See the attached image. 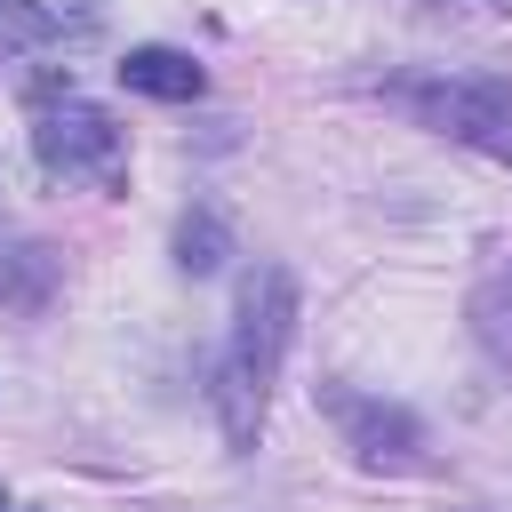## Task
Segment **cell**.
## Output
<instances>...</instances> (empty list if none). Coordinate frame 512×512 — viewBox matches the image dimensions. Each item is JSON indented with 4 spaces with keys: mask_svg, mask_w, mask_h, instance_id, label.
I'll return each instance as SVG.
<instances>
[{
    "mask_svg": "<svg viewBox=\"0 0 512 512\" xmlns=\"http://www.w3.org/2000/svg\"><path fill=\"white\" fill-rule=\"evenodd\" d=\"M328 408H336V424L352 432V448L368 464H416L424 432H416L408 408H384V400H360V392H328Z\"/></svg>",
    "mask_w": 512,
    "mask_h": 512,
    "instance_id": "obj_4",
    "label": "cell"
},
{
    "mask_svg": "<svg viewBox=\"0 0 512 512\" xmlns=\"http://www.w3.org/2000/svg\"><path fill=\"white\" fill-rule=\"evenodd\" d=\"M64 32H80V24H64V16H56V8H40V0H0V56L56 48Z\"/></svg>",
    "mask_w": 512,
    "mask_h": 512,
    "instance_id": "obj_6",
    "label": "cell"
},
{
    "mask_svg": "<svg viewBox=\"0 0 512 512\" xmlns=\"http://www.w3.org/2000/svg\"><path fill=\"white\" fill-rule=\"evenodd\" d=\"M288 336H296V280H288V264H256L240 280V320H232V344L216 360V424H224V448H240V456L264 432Z\"/></svg>",
    "mask_w": 512,
    "mask_h": 512,
    "instance_id": "obj_1",
    "label": "cell"
},
{
    "mask_svg": "<svg viewBox=\"0 0 512 512\" xmlns=\"http://www.w3.org/2000/svg\"><path fill=\"white\" fill-rule=\"evenodd\" d=\"M224 248H232V232H224L208 208L176 224V264H184V272H216V264H224Z\"/></svg>",
    "mask_w": 512,
    "mask_h": 512,
    "instance_id": "obj_7",
    "label": "cell"
},
{
    "mask_svg": "<svg viewBox=\"0 0 512 512\" xmlns=\"http://www.w3.org/2000/svg\"><path fill=\"white\" fill-rule=\"evenodd\" d=\"M32 152H40V168L64 176V184H120V168H128V136L112 128V112H96V104L72 96V88L40 104Z\"/></svg>",
    "mask_w": 512,
    "mask_h": 512,
    "instance_id": "obj_3",
    "label": "cell"
},
{
    "mask_svg": "<svg viewBox=\"0 0 512 512\" xmlns=\"http://www.w3.org/2000/svg\"><path fill=\"white\" fill-rule=\"evenodd\" d=\"M120 80H128L136 96H160V104H192V96L208 88V72H200L184 48H128V56H120Z\"/></svg>",
    "mask_w": 512,
    "mask_h": 512,
    "instance_id": "obj_5",
    "label": "cell"
},
{
    "mask_svg": "<svg viewBox=\"0 0 512 512\" xmlns=\"http://www.w3.org/2000/svg\"><path fill=\"white\" fill-rule=\"evenodd\" d=\"M0 512H8V496H0Z\"/></svg>",
    "mask_w": 512,
    "mask_h": 512,
    "instance_id": "obj_10",
    "label": "cell"
},
{
    "mask_svg": "<svg viewBox=\"0 0 512 512\" xmlns=\"http://www.w3.org/2000/svg\"><path fill=\"white\" fill-rule=\"evenodd\" d=\"M400 104H408L424 128H440V136H456V144H472V152L512 160V80H496V72L408 80V88H400Z\"/></svg>",
    "mask_w": 512,
    "mask_h": 512,
    "instance_id": "obj_2",
    "label": "cell"
},
{
    "mask_svg": "<svg viewBox=\"0 0 512 512\" xmlns=\"http://www.w3.org/2000/svg\"><path fill=\"white\" fill-rule=\"evenodd\" d=\"M488 8H512V0H488Z\"/></svg>",
    "mask_w": 512,
    "mask_h": 512,
    "instance_id": "obj_9",
    "label": "cell"
},
{
    "mask_svg": "<svg viewBox=\"0 0 512 512\" xmlns=\"http://www.w3.org/2000/svg\"><path fill=\"white\" fill-rule=\"evenodd\" d=\"M472 328H480V344L512 368V280H496V288H480V304H472Z\"/></svg>",
    "mask_w": 512,
    "mask_h": 512,
    "instance_id": "obj_8",
    "label": "cell"
}]
</instances>
